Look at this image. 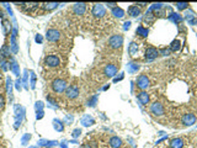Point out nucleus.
<instances>
[{"label": "nucleus", "mask_w": 197, "mask_h": 148, "mask_svg": "<svg viewBox=\"0 0 197 148\" xmlns=\"http://www.w3.org/2000/svg\"><path fill=\"white\" fill-rule=\"evenodd\" d=\"M117 67L115 66V64H107L106 66V68H105V74L107 75V77H113L116 73H117Z\"/></svg>", "instance_id": "14"}, {"label": "nucleus", "mask_w": 197, "mask_h": 148, "mask_svg": "<svg viewBox=\"0 0 197 148\" xmlns=\"http://www.w3.org/2000/svg\"><path fill=\"white\" fill-rule=\"evenodd\" d=\"M182 146H184V141L181 138H174L170 142V147L171 148H182Z\"/></svg>", "instance_id": "19"}, {"label": "nucleus", "mask_w": 197, "mask_h": 148, "mask_svg": "<svg viewBox=\"0 0 197 148\" xmlns=\"http://www.w3.org/2000/svg\"><path fill=\"white\" fill-rule=\"evenodd\" d=\"M185 19H186L191 25H195V23L197 22V15H195V13H193L192 10L186 11V14H185Z\"/></svg>", "instance_id": "13"}, {"label": "nucleus", "mask_w": 197, "mask_h": 148, "mask_svg": "<svg viewBox=\"0 0 197 148\" xmlns=\"http://www.w3.org/2000/svg\"><path fill=\"white\" fill-rule=\"evenodd\" d=\"M136 5H138V6H139V8L142 9V8H145V6L148 5V4H147V3H139V4H136Z\"/></svg>", "instance_id": "28"}, {"label": "nucleus", "mask_w": 197, "mask_h": 148, "mask_svg": "<svg viewBox=\"0 0 197 148\" xmlns=\"http://www.w3.org/2000/svg\"><path fill=\"white\" fill-rule=\"evenodd\" d=\"M64 93H65V96H67L68 99L73 100V99L79 96V88H78L77 84H72L67 88V90H65Z\"/></svg>", "instance_id": "5"}, {"label": "nucleus", "mask_w": 197, "mask_h": 148, "mask_svg": "<svg viewBox=\"0 0 197 148\" xmlns=\"http://www.w3.org/2000/svg\"><path fill=\"white\" fill-rule=\"evenodd\" d=\"M170 51L171 52H177L180 48H181V43H180V41L179 40H174L173 42H171V45H170Z\"/></svg>", "instance_id": "21"}, {"label": "nucleus", "mask_w": 197, "mask_h": 148, "mask_svg": "<svg viewBox=\"0 0 197 148\" xmlns=\"http://www.w3.org/2000/svg\"><path fill=\"white\" fill-rule=\"evenodd\" d=\"M124 25H126V26H124V27H126V28H127V27H128V28H129V26H131V22H129V21H128V22H126V23H124Z\"/></svg>", "instance_id": "29"}, {"label": "nucleus", "mask_w": 197, "mask_h": 148, "mask_svg": "<svg viewBox=\"0 0 197 148\" xmlns=\"http://www.w3.org/2000/svg\"><path fill=\"white\" fill-rule=\"evenodd\" d=\"M176 5V8H177V10H185V9H188V3H177V4H175Z\"/></svg>", "instance_id": "25"}, {"label": "nucleus", "mask_w": 197, "mask_h": 148, "mask_svg": "<svg viewBox=\"0 0 197 148\" xmlns=\"http://www.w3.org/2000/svg\"><path fill=\"white\" fill-rule=\"evenodd\" d=\"M46 37H47V40H48L51 43H58L59 41H62L63 34H62L60 30L52 27V28H48V30H47Z\"/></svg>", "instance_id": "3"}, {"label": "nucleus", "mask_w": 197, "mask_h": 148, "mask_svg": "<svg viewBox=\"0 0 197 148\" xmlns=\"http://www.w3.org/2000/svg\"><path fill=\"white\" fill-rule=\"evenodd\" d=\"M57 3H46V4H41V6L43 8V9H46V10H52V9H56L57 8Z\"/></svg>", "instance_id": "23"}, {"label": "nucleus", "mask_w": 197, "mask_h": 148, "mask_svg": "<svg viewBox=\"0 0 197 148\" xmlns=\"http://www.w3.org/2000/svg\"><path fill=\"white\" fill-rule=\"evenodd\" d=\"M112 15L115 16V17H118V19H122L123 16H124V11L121 9V8H115V9H112Z\"/></svg>", "instance_id": "22"}, {"label": "nucleus", "mask_w": 197, "mask_h": 148, "mask_svg": "<svg viewBox=\"0 0 197 148\" xmlns=\"http://www.w3.org/2000/svg\"><path fill=\"white\" fill-rule=\"evenodd\" d=\"M137 86L141 89V90H145V89L149 86V84H150V81H149V79H148V77L147 75H144V74H141L138 78H137Z\"/></svg>", "instance_id": "6"}, {"label": "nucleus", "mask_w": 197, "mask_h": 148, "mask_svg": "<svg viewBox=\"0 0 197 148\" xmlns=\"http://www.w3.org/2000/svg\"><path fill=\"white\" fill-rule=\"evenodd\" d=\"M138 52H139V46L137 42H131L129 46H128V53H129V57H137L138 56Z\"/></svg>", "instance_id": "11"}, {"label": "nucleus", "mask_w": 197, "mask_h": 148, "mask_svg": "<svg viewBox=\"0 0 197 148\" xmlns=\"http://www.w3.org/2000/svg\"><path fill=\"white\" fill-rule=\"evenodd\" d=\"M159 56V51L155 48V47H148L147 51H145V59L148 61H153V59L158 58Z\"/></svg>", "instance_id": "10"}, {"label": "nucleus", "mask_w": 197, "mask_h": 148, "mask_svg": "<svg viewBox=\"0 0 197 148\" xmlns=\"http://www.w3.org/2000/svg\"><path fill=\"white\" fill-rule=\"evenodd\" d=\"M110 144L112 148H120L122 146V139L118 137H111L110 139Z\"/></svg>", "instance_id": "18"}, {"label": "nucleus", "mask_w": 197, "mask_h": 148, "mask_svg": "<svg viewBox=\"0 0 197 148\" xmlns=\"http://www.w3.org/2000/svg\"><path fill=\"white\" fill-rule=\"evenodd\" d=\"M4 105H5V100H4V96H2V95H0V110H2V109L4 107Z\"/></svg>", "instance_id": "27"}, {"label": "nucleus", "mask_w": 197, "mask_h": 148, "mask_svg": "<svg viewBox=\"0 0 197 148\" xmlns=\"http://www.w3.org/2000/svg\"><path fill=\"white\" fill-rule=\"evenodd\" d=\"M62 64L60 57L57 54H47L45 58V66L49 69H54V68H59Z\"/></svg>", "instance_id": "1"}, {"label": "nucleus", "mask_w": 197, "mask_h": 148, "mask_svg": "<svg viewBox=\"0 0 197 148\" xmlns=\"http://www.w3.org/2000/svg\"><path fill=\"white\" fill-rule=\"evenodd\" d=\"M150 111H152V114H154L155 116H161V115H164V106H163L161 103L155 101V103H153V104L150 105Z\"/></svg>", "instance_id": "7"}, {"label": "nucleus", "mask_w": 197, "mask_h": 148, "mask_svg": "<svg viewBox=\"0 0 197 148\" xmlns=\"http://www.w3.org/2000/svg\"><path fill=\"white\" fill-rule=\"evenodd\" d=\"M154 20H155V15L153 14V13H147V15L144 16V23L145 25H152L153 22H154Z\"/></svg>", "instance_id": "20"}, {"label": "nucleus", "mask_w": 197, "mask_h": 148, "mask_svg": "<svg viewBox=\"0 0 197 148\" xmlns=\"http://www.w3.org/2000/svg\"><path fill=\"white\" fill-rule=\"evenodd\" d=\"M105 14H106V10H105V8L101 4H95L94 5V8H92V15L95 17L101 19V17L105 16Z\"/></svg>", "instance_id": "8"}, {"label": "nucleus", "mask_w": 197, "mask_h": 148, "mask_svg": "<svg viewBox=\"0 0 197 148\" xmlns=\"http://www.w3.org/2000/svg\"><path fill=\"white\" fill-rule=\"evenodd\" d=\"M170 48H168V47H164V48H160V51H159V54H161V56H169L170 54Z\"/></svg>", "instance_id": "26"}, {"label": "nucleus", "mask_w": 197, "mask_h": 148, "mask_svg": "<svg viewBox=\"0 0 197 148\" xmlns=\"http://www.w3.org/2000/svg\"><path fill=\"white\" fill-rule=\"evenodd\" d=\"M81 148H91V147H90V146H89V144H84V146H83V147H81Z\"/></svg>", "instance_id": "30"}, {"label": "nucleus", "mask_w": 197, "mask_h": 148, "mask_svg": "<svg viewBox=\"0 0 197 148\" xmlns=\"http://www.w3.org/2000/svg\"><path fill=\"white\" fill-rule=\"evenodd\" d=\"M142 14V9L138 5H131L128 8V15L132 16V17H137Z\"/></svg>", "instance_id": "12"}, {"label": "nucleus", "mask_w": 197, "mask_h": 148, "mask_svg": "<svg viewBox=\"0 0 197 148\" xmlns=\"http://www.w3.org/2000/svg\"><path fill=\"white\" fill-rule=\"evenodd\" d=\"M51 88H52V92L56 93V94H62L67 90V81L62 78H56L52 84H51Z\"/></svg>", "instance_id": "2"}, {"label": "nucleus", "mask_w": 197, "mask_h": 148, "mask_svg": "<svg viewBox=\"0 0 197 148\" xmlns=\"http://www.w3.org/2000/svg\"><path fill=\"white\" fill-rule=\"evenodd\" d=\"M128 69H129V72H131V73H134L136 70H138V69H139V66H138V64H136V63H129V64H128Z\"/></svg>", "instance_id": "24"}, {"label": "nucleus", "mask_w": 197, "mask_h": 148, "mask_svg": "<svg viewBox=\"0 0 197 148\" xmlns=\"http://www.w3.org/2000/svg\"><path fill=\"white\" fill-rule=\"evenodd\" d=\"M136 34L138 35V36H141V37H147L148 35H149V28H147V27H144V26H139L137 30H136Z\"/></svg>", "instance_id": "17"}, {"label": "nucleus", "mask_w": 197, "mask_h": 148, "mask_svg": "<svg viewBox=\"0 0 197 148\" xmlns=\"http://www.w3.org/2000/svg\"><path fill=\"white\" fill-rule=\"evenodd\" d=\"M137 98H138V101H139L142 105H147V104L149 103V95H148V93H145V92L139 93Z\"/></svg>", "instance_id": "15"}, {"label": "nucleus", "mask_w": 197, "mask_h": 148, "mask_svg": "<svg viewBox=\"0 0 197 148\" xmlns=\"http://www.w3.org/2000/svg\"><path fill=\"white\" fill-rule=\"evenodd\" d=\"M181 121H182V124H184V125H186V126H191V125L196 124L197 118H196V116H195L193 114H185V115L182 116V118H181Z\"/></svg>", "instance_id": "9"}, {"label": "nucleus", "mask_w": 197, "mask_h": 148, "mask_svg": "<svg viewBox=\"0 0 197 148\" xmlns=\"http://www.w3.org/2000/svg\"><path fill=\"white\" fill-rule=\"evenodd\" d=\"M73 10H74V13L77 15H83L85 13V10H86V4H75Z\"/></svg>", "instance_id": "16"}, {"label": "nucleus", "mask_w": 197, "mask_h": 148, "mask_svg": "<svg viewBox=\"0 0 197 148\" xmlns=\"http://www.w3.org/2000/svg\"><path fill=\"white\" fill-rule=\"evenodd\" d=\"M122 45H123V36L122 35H113L109 40V46L111 48H113V49L121 48Z\"/></svg>", "instance_id": "4"}]
</instances>
